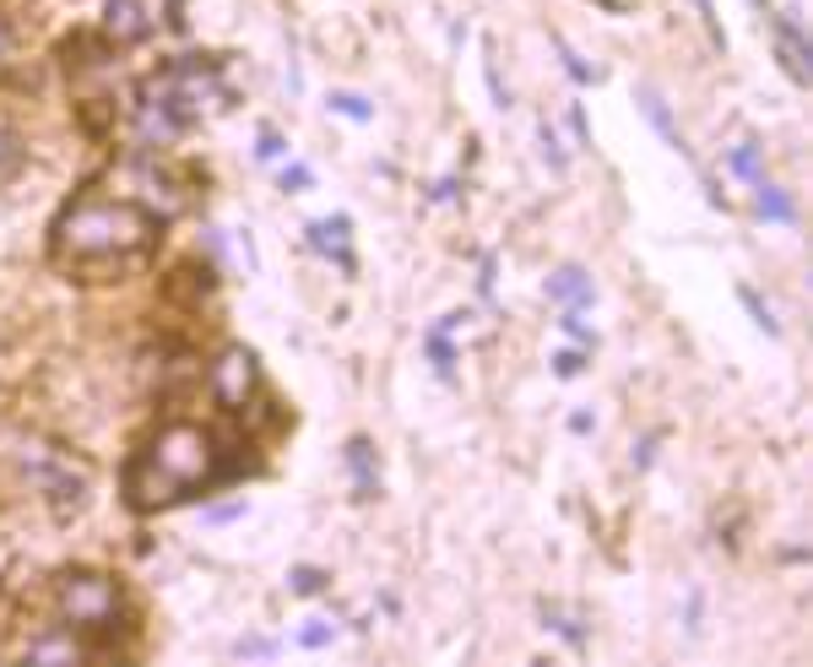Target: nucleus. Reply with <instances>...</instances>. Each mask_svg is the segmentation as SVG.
<instances>
[{
  "label": "nucleus",
  "mask_w": 813,
  "mask_h": 667,
  "mask_svg": "<svg viewBox=\"0 0 813 667\" xmlns=\"http://www.w3.org/2000/svg\"><path fill=\"white\" fill-rule=\"evenodd\" d=\"M754 6H765V0H754Z\"/></svg>",
  "instance_id": "obj_35"
},
{
  "label": "nucleus",
  "mask_w": 813,
  "mask_h": 667,
  "mask_svg": "<svg viewBox=\"0 0 813 667\" xmlns=\"http://www.w3.org/2000/svg\"><path fill=\"white\" fill-rule=\"evenodd\" d=\"M255 353L249 347H223L217 353V364H212V391H217V402L228 408V413H244V402L255 396Z\"/></svg>",
  "instance_id": "obj_4"
},
{
  "label": "nucleus",
  "mask_w": 813,
  "mask_h": 667,
  "mask_svg": "<svg viewBox=\"0 0 813 667\" xmlns=\"http://www.w3.org/2000/svg\"><path fill=\"white\" fill-rule=\"evenodd\" d=\"M694 11H699V22H705V33H711V43H716V49H727V33L716 28V11H711V0H694Z\"/></svg>",
  "instance_id": "obj_28"
},
{
  "label": "nucleus",
  "mask_w": 813,
  "mask_h": 667,
  "mask_svg": "<svg viewBox=\"0 0 813 667\" xmlns=\"http://www.w3.org/2000/svg\"><path fill=\"white\" fill-rule=\"evenodd\" d=\"M591 429H597V418H591V413H575V418H569V434H591Z\"/></svg>",
  "instance_id": "obj_32"
},
{
  "label": "nucleus",
  "mask_w": 813,
  "mask_h": 667,
  "mask_svg": "<svg viewBox=\"0 0 813 667\" xmlns=\"http://www.w3.org/2000/svg\"><path fill=\"white\" fill-rule=\"evenodd\" d=\"M483 77H488V92H493V109H510V87H505L499 66H493V49H483Z\"/></svg>",
  "instance_id": "obj_23"
},
{
  "label": "nucleus",
  "mask_w": 813,
  "mask_h": 667,
  "mask_svg": "<svg viewBox=\"0 0 813 667\" xmlns=\"http://www.w3.org/2000/svg\"><path fill=\"white\" fill-rule=\"evenodd\" d=\"M537 141H542V158H548V168H554V174H565V153H559V136H554V126L537 130Z\"/></svg>",
  "instance_id": "obj_26"
},
{
  "label": "nucleus",
  "mask_w": 813,
  "mask_h": 667,
  "mask_svg": "<svg viewBox=\"0 0 813 667\" xmlns=\"http://www.w3.org/2000/svg\"><path fill=\"white\" fill-rule=\"evenodd\" d=\"M17 168H22V141H17L11 130L0 126V179H11Z\"/></svg>",
  "instance_id": "obj_21"
},
{
  "label": "nucleus",
  "mask_w": 813,
  "mask_h": 667,
  "mask_svg": "<svg viewBox=\"0 0 813 667\" xmlns=\"http://www.w3.org/2000/svg\"><path fill=\"white\" fill-rule=\"evenodd\" d=\"M754 196H760V217L765 223H797V207H792V196L771 185V179H754Z\"/></svg>",
  "instance_id": "obj_12"
},
{
  "label": "nucleus",
  "mask_w": 813,
  "mask_h": 667,
  "mask_svg": "<svg viewBox=\"0 0 813 667\" xmlns=\"http://www.w3.org/2000/svg\"><path fill=\"white\" fill-rule=\"evenodd\" d=\"M640 109H646V120L656 126V136H662V141L673 147V153H684V158L694 164L689 141H684V130L673 126V115H667V104H662V92H656V87H640ZM694 168H699V164H694Z\"/></svg>",
  "instance_id": "obj_11"
},
{
  "label": "nucleus",
  "mask_w": 813,
  "mask_h": 667,
  "mask_svg": "<svg viewBox=\"0 0 813 667\" xmlns=\"http://www.w3.org/2000/svg\"><path fill=\"white\" fill-rule=\"evenodd\" d=\"M732 168L754 185V179H765V168H760V147L754 141H743V147H732Z\"/></svg>",
  "instance_id": "obj_19"
},
{
  "label": "nucleus",
  "mask_w": 813,
  "mask_h": 667,
  "mask_svg": "<svg viewBox=\"0 0 813 667\" xmlns=\"http://www.w3.org/2000/svg\"><path fill=\"white\" fill-rule=\"evenodd\" d=\"M255 153H261V158H283L287 147H283V136H277V130H261V147H255Z\"/></svg>",
  "instance_id": "obj_31"
},
{
  "label": "nucleus",
  "mask_w": 813,
  "mask_h": 667,
  "mask_svg": "<svg viewBox=\"0 0 813 667\" xmlns=\"http://www.w3.org/2000/svg\"><path fill=\"white\" fill-rule=\"evenodd\" d=\"M559 326H565V332L575 336V342H580V347H591V342H597V336H591V326H586V321H580V310H565V315H559Z\"/></svg>",
  "instance_id": "obj_27"
},
{
  "label": "nucleus",
  "mask_w": 813,
  "mask_h": 667,
  "mask_svg": "<svg viewBox=\"0 0 813 667\" xmlns=\"http://www.w3.org/2000/svg\"><path fill=\"white\" fill-rule=\"evenodd\" d=\"M569 130H575V141H580V147H591V126H586L580 104H569Z\"/></svg>",
  "instance_id": "obj_30"
},
{
  "label": "nucleus",
  "mask_w": 813,
  "mask_h": 667,
  "mask_svg": "<svg viewBox=\"0 0 813 667\" xmlns=\"http://www.w3.org/2000/svg\"><path fill=\"white\" fill-rule=\"evenodd\" d=\"M22 472H28V483L39 489V494H49V500H81V472H71L66 461H55V457H43V451H22Z\"/></svg>",
  "instance_id": "obj_5"
},
{
  "label": "nucleus",
  "mask_w": 813,
  "mask_h": 667,
  "mask_svg": "<svg viewBox=\"0 0 813 667\" xmlns=\"http://www.w3.org/2000/svg\"><path fill=\"white\" fill-rule=\"evenodd\" d=\"M548 298L565 304V310H591L597 288H591V277H586L580 266H559V272L548 277Z\"/></svg>",
  "instance_id": "obj_10"
},
{
  "label": "nucleus",
  "mask_w": 813,
  "mask_h": 667,
  "mask_svg": "<svg viewBox=\"0 0 813 667\" xmlns=\"http://www.w3.org/2000/svg\"><path fill=\"white\" fill-rule=\"evenodd\" d=\"M580 370H586V353H580V347H565V353H554V375H559V380H575Z\"/></svg>",
  "instance_id": "obj_25"
},
{
  "label": "nucleus",
  "mask_w": 813,
  "mask_h": 667,
  "mask_svg": "<svg viewBox=\"0 0 813 667\" xmlns=\"http://www.w3.org/2000/svg\"><path fill=\"white\" fill-rule=\"evenodd\" d=\"M234 651H239V657H266V651H272V646H266V640H239V646H234Z\"/></svg>",
  "instance_id": "obj_33"
},
{
  "label": "nucleus",
  "mask_w": 813,
  "mask_h": 667,
  "mask_svg": "<svg viewBox=\"0 0 813 667\" xmlns=\"http://www.w3.org/2000/svg\"><path fill=\"white\" fill-rule=\"evenodd\" d=\"M542 619H548V625L559 629V635H565L569 646H586V629H580V619H569V614H559V608H548V602H542Z\"/></svg>",
  "instance_id": "obj_20"
},
{
  "label": "nucleus",
  "mask_w": 813,
  "mask_h": 667,
  "mask_svg": "<svg viewBox=\"0 0 813 667\" xmlns=\"http://www.w3.org/2000/svg\"><path fill=\"white\" fill-rule=\"evenodd\" d=\"M347 228H353L347 217H321V223H310L304 234H310V245H315L321 255H331V261H336L342 272H353V251H347Z\"/></svg>",
  "instance_id": "obj_9"
},
{
  "label": "nucleus",
  "mask_w": 813,
  "mask_h": 667,
  "mask_svg": "<svg viewBox=\"0 0 813 667\" xmlns=\"http://www.w3.org/2000/svg\"><path fill=\"white\" fill-rule=\"evenodd\" d=\"M548 39H554V49H559V60H565V71L575 77V82H580V87H586V82H597V71H591V66H586V60H580V55L569 49L565 33H548Z\"/></svg>",
  "instance_id": "obj_16"
},
{
  "label": "nucleus",
  "mask_w": 813,
  "mask_h": 667,
  "mask_svg": "<svg viewBox=\"0 0 813 667\" xmlns=\"http://www.w3.org/2000/svg\"><path fill=\"white\" fill-rule=\"evenodd\" d=\"M331 109H336L342 120H359V126H364V120H374V104H369V98H359V92H331Z\"/></svg>",
  "instance_id": "obj_15"
},
{
  "label": "nucleus",
  "mask_w": 813,
  "mask_h": 667,
  "mask_svg": "<svg viewBox=\"0 0 813 667\" xmlns=\"http://www.w3.org/2000/svg\"><path fill=\"white\" fill-rule=\"evenodd\" d=\"M347 467H353V478H359V500H369V494L380 489V472H374V451H369V440H353V445H347Z\"/></svg>",
  "instance_id": "obj_13"
},
{
  "label": "nucleus",
  "mask_w": 813,
  "mask_h": 667,
  "mask_svg": "<svg viewBox=\"0 0 813 667\" xmlns=\"http://www.w3.org/2000/svg\"><path fill=\"white\" fill-rule=\"evenodd\" d=\"M737 298H743V310L754 315V326H760V332H765V336H781V326H775V315H771V304H765L760 293H754V288H737Z\"/></svg>",
  "instance_id": "obj_17"
},
{
  "label": "nucleus",
  "mask_w": 813,
  "mask_h": 667,
  "mask_svg": "<svg viewBox=\"0 0 813 667\" xmlns=\"http://www.w3.org/2000/svg\"><path fill=\"white\" fill-rule=\"evenodd\" d=\"M104 33L115 43H136L153 33V17H147V6L141 0H109V11H104Z\"/></svg>",
  "instance_id": "obj_8"
},
{
  "label": "nucleus",
  "mask_w": 813,
  "mask_h": 667,
  "mask_svg": "<svg viewBox=\"0 0 813 667\" xmlns=\"http://www.w3.org/2000/svg\"><path fill=\"white\" fill-rule=\"evenodd\" d=\"M331 635H336L331 619H310V625L298 629V646H304V651H321V646H331Z\"/></svg>",
  "instance_id": "obj_22"
},
{
  "label": "nucleus",
  "mask_w": 813,
  "mask_h": 667,
  "mask_svg": "<svg viewBox=\"0 0 813 667\" xmlns=\"http://www.w3.org/2000/svg\"><path fill=\"white\" fill-rule=\"evenodd\" d=\"M28 657H33V663H77L81 646L71 640V635H55V640H33Z\"/></svg>",
  "instance_id": "obj_14"
},
{
  "label": "nucleus",
  "mask_w": 813,
  "mask_h": 667,
  "mask_svg": "<svg viewBox=\"0 0 813 667\" xmlns=\"http://www.w3.org/2000/svg\"><path fill=\"white\" fill-rule=\"evenodd\" d=\"M6 49H11V28L0 22V60H6Z\"/></svg>",
  "instance_id": "obj_34"
},
{
  "label": "nucleus",
  "mask_w": 813,
  "mask_h": 667,
  "mask_svg": "<svg viewBox=\"0 0 813 667\" xmlns=\"http://www.w3.org/2000/svg\"><path fill=\"white\" fill-rule=\"evenodd\" d=\"M310 179H315V174H310V168H304V164L283 168V190H287V196H298V190H310Z\"/></svg>",
  "instance_id": "obj_29"
},
{
  "label": "nucleus",
  "mask_w": 813,
  "mask_h": 667,
  "mask_svg": "<svg viewBox=\"0 0 813 667\" xmlns=\"http://www.w3.org/2000/svg\"><path fill=\"white\" fill-rule=\"evenodd\" d=\"M287 586H293L298 597H315V591H325V586H331V576H325V570H315V565H298V570L287 576Z\"/></svg>",
  "instance_id": "obj_18"
},
{
  "label": "nucleus",
  "mask_w": 813,
  "mask_h": 667,
  "mask_svg": "<svg viewBox=\"0 0 813 667\" xmlns=\"http://www.w3.org/2000/svg\"><path fill=\"white\" fill-rule=\"evenodd\" d=\"M130 179H136V185H141V196L158 207V217H174V212H185V190H179V185H174V179H168V174H163L153 158H136V164H130Z\"/></svg>",
  "instance_id": "obj_7"
},
{
  "label": "nucleus",
  "mask_w": 813,
  "mask_h": 667,
  "mask_svg": "<svg viewBox=\"0 0 813 667\" xmlns=\"http://www.w3.org/2000/svg\"><path fill=\"white\" fill-rule=\"evenodd\" d=\"M423 347H429V359H434V370H440V375H450V370H456V347H450L440 332L423 336Z\"/></svg>",
  "instance_id": "obj_24"
},
{
  "label": "nucleus",
  "mask_w": 813,
  "mask_h": 667,
  "mask_svg": "<svg viewBox=\"0 0 813 667\" xmlns=\"http://www.w3.org/2000/svg\"><path fill=\"white\" fill-rule=\"evenodd\" d=\"M223 451L217 440L196 429V423H168L158 440L141 451V457L125 467V494L136 510H158V504H174L196 489H212L223 478Z\"/></svg>",
  "instance_id": "obj_1"
},
{
  "label": "nucleus",
  "mask_w": 813,
  "mask_h": 667,
  "mask_svg": "<svg viewBox=\"0 0 813 667\" xmlns=\"http://www.w3.org/2000/svg\"><path fill=\"white\" fill-rule=\"evenodd\" d=\"M771 22H775V55H781L786 77H792V82H809L813 43H809V33H803V22H797V11H781V17H771Z\"/></svg>",
  "instance_id": "obj_6"
},
{
  "label": "nucleus",
  "mask_w": 813,
  "mask_h": 667,
  "mask_svg": "<svg viewBox=\"0 0 813 667\" xmlns=\"http://www.w3.org/2000/svg\"><path fill=\"white\" fill-rule=\"evenodd\" d=\"M158 217L130 202H77L55 228V251L71 261H98V255H136L153 245Z\"/></svg>",
  "instance_id": "obj_2"
},
{
  "label": "nucleus",
  "mask_w": 813,
  "mask_h": 667,
  "mask_svg": "<svg viewBox=\"0 0 813 667\" xmlns=\"http://www.w3.org/2000/svg\"><path fill=\"white\" fill-rule=\"evenodd\" d=\"M55 602H60V619L77 629H109L120 614V586L109 576H92V570H71L55 586Z\"/></svg>",
  "instance_id": "obj_3"
}]
</instances>
